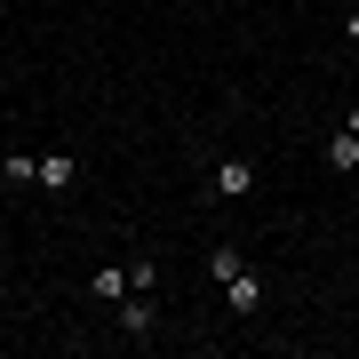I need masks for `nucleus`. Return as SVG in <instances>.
<instances>
[{
	"instance_id": "1",
	"label": "nucleus",
	"mask_w": 359,
	"mask_h": 359,
	"mask_svg": "<svg viewBox=\"0 0 359 359\" xmlns=\"http://www.w3.org/2000/svg\"><path fill=\"white\" fill-rule=\"evenodd\" d=\"M216 287H224V304L240 311V320H256V311H264V271H248V264H231V271H224Z\"/></svg>"
},
{
	"instance_id": "2",
	"label": "nucleus",
	"mask_w": 359,
	"mask_h": 359,
	"mask_svg": "<svg viewBox=\"0 0 359 359\" xmlns=\"http://www.w3.org/2000/svg\"><path fill=\"white\" fill-rule=\"evenodd\" d=\"M256 160H248V152H231V160H216V176H208V192H216V200H248V192H256Z\"/></svg>"
},
{
	"instance_id": "3",
	"label": "nucleus",
	"mask_w": 359,
	"mask_h": 359,
	"mask_svg": "<svg viewBox=\"0 0 359 359\" xmlns=\"http://www.w3.org/2000/svg\"><path fill=\"white\" fill-rule=\"evenodd\" d=\"M152 327H160L152 287H128V295H120V335H152Z\"/></svg>"
},
{
	"instance_id": "4",
	"label": "nucleus",
	"mask_w": 359,
	"mask_h": 359,
	"mask_svg": "<svg viewBox=\"0 0 359 359\" xmlns=\"http://www.w3.org/2000/svg\"><path fill=\"white\" fill-rule=\"evenodd\" d=\"M32 184H40V192H72V184H80V160L72 152H40V176Z\"/></svg>"
},
{
	"instance_id": "5",
	"label": "nucleus",
	"mask_w": 359,
	"mask_h": 359,
	"mask_svg": "<svg viewBox=\"0 0 359 359\" xmlns=\"http://www.w3.org/2000/svg\"><path fill=\"white\" fill-rule=\"evenodd\" d=\"M327 168H335V176H359V136H351V128L327 136Z\"/></svg>"
},
{
	"instance_id": "6",
	"label": "nucleus",
	"mask_w": 359,
	"mask_h": 359,
	"mask_svg": "<svg viewBox=\"0 0 359 359\" xmlns=\"http://www.w3.org/2000/svg\"><path fill=\"white\" fill-rule=\"evenodd\" d=\"M128 287H136V280H128V264H120V271H96V280H88V295H96V304H120Z\"/></svg>"
},
{
	"instance_id": "7",
	"label": "nucleus",
	"mask_w": 359,
	"mask_h": 359,
	"mask_svg": "<svg viewBox=\"0 0 359 359\" xmlns=\"http://www.w3.org/2000/svg\"><path fill=\"white\" fill-rule=\"evenodd\" d=\"M0 176H8V184H32V176H40V152H8V160H0Z\"/></svg>"
},
{
	"instance_id": "8",
	"label": "nucleus",
	"mask_w": 359,
	"mask_h": 359,
	"mask_svg": "<svg viewBox=\"0 0 359 359\" xmlns=\"http://www.w3.org/2000/svg\"><path fill=\"white\" fill-rule=\"evenodd\" d=\"M344 40H351V48H359V0H351V16H344Z\"/></svg>"
},
{
	"instance_id": "9",
	"label": "nucleus",
	"mask_w": 359,
	"mask_h": 359,
	"mask_svg": "<svg viewBox=\"0 0 359 359\" xmlns=\"http://www.w3.org/2000/svg\"><path fill=\"white\" fill-rule=\"evenodd\" d=\"M344 128H351V136H359V104H351V120H344Z\"/></svg>"
}]
</instances>
